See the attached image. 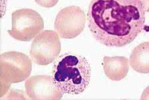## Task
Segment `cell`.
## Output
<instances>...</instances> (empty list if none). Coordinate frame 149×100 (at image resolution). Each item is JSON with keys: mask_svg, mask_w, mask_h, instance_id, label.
Masks as SVG:
<instances>
[{"mask_svg": "<svg viewBox=\"0 0 149 100\" xmlns=\"http://www.w3.org/2000/svg\"><path fill=\"white\" fill-rule=\"evenodd\" d=\"M87 16L93 36L107 47L130 44L145 25L143 0H91Z\"/></svg>", "mask_w": 149, "mask_h": 100, "instance_id": "1", "label": "cell"}, {"mask_svg": "<svg viewBox=\"0 0 149 100\" xmlns=\"http://www.w3.org/2000/svg\"><path fill=\"white\" fill-rule=\"evenodd\" d=\"M91 68L82 55L67 53L61 56L53 66L52 77L55 85L63 94L79 95L87 89Z\"/></svg>", "mask_w": 149, "mask_h": 100, "instance_id": "2", "label": "cell"}, {"mask_svg": "<svg viewBox=\"0 0 149 100\" xmlns=\"http://www.w3.org/2000/svg\"><path fill=\"white\" fill-rule=\"evenodd\" d=\"M1 96L8 92L13 83L27 80L31 75L32 62L27 55L17 52H8L0 56Z\"/></svg>", "mask_w": 149, "mask_h": 100, "instance_id": "3", "label": "cell"}, {"mask_svg": "<svg viewBox=\"0 0 149 100\" xmlns=\"http://www.w3.org/2000/svg\"><path fill=\"white\" fill-rule=\"evenodd\" d=\"M11 17L12 27L8 32L11 38L18 41H31L44 28L41 15L31 9L23 8L14 11Z\"/></svg>", "mask_w": 149, "mask_h": 100, "instance_id": "4", "label": "cell"}, {"mask_svg": "<svg viewBox=\"0 0 149 100\" xmlns=\"http://www.w3.org/2000/svg\"><path fill=\"white\" fill-rule=\"evenodd\" d=\"M61 50V45L57 32L45 30L33 40L29 55L35 64L47 66L57 59Z\"/></svg>", "mask_w": 149, "mask_h": 100, "instance_id": "5", "label": "cell"}, {"mask_svg": "<svg viewBox=\"0 0 149 100\" xmlns=\"http://www.w3.org/2000/svg\"><path fill=\"white\" fill-rule=\"evenodd\" d=\"M86 15L80 7H66L57 13L55 29L61 38L73 39L82 33L85 27Z\"/></svg>", "mask_w": 149, "mask_h": 100, "instance_id": "6", "label": "cell"}, {"mask_svg": "<svg viewBox=\"0 0 149 100\" xmlns=\"http://www.w3.org/2000/svg\"><path fill=\"white\" fill-rule=\"evenodd\" d=\"M25 87L27 95L31 99L58 100L63 95L55 85L50 76H32L25 81Z\"/></svg>", "mask_w": 149, "mask_h": 100, "instance_id": "7", "label": "cell"}, {"mask_svg": "<svg viewBox=\"0 0 149 100\" xmlns=\"http://www.w3.org/2000/svg\"><path fill=\"white\" fill-rule=\"evenodd\" d=\"M106 76L113 81H120L129 70V59L124 56H104L102 62Z\"/></svg>", "mask_w": 149, "mask_h": 100, "instance_id": "8", "label": "cell"}, {"mask_svg": "<svg viewBox=\"0 0 149 100\" xmlns=\"http://www.w3.org/2000/svg\"><path fill=\"white\" fill-rule=\"evenodd\" d=\"M129 64L134 71L149 73V41L142 43L132 51Z\"/></svg>", "mask_w": 149, "mask_h": 100, "instance_id": "9", "label": "cell"}, {"mask_svg": "<svg viewBox=\"0 0 149 100\" xmlns=\"http://www.w3.org/2000/svg\"><path fill=\"white\" fill-rule=\"evenodd\" d=\"M39 6L43 8H49L55 6L58 3L59 0H35Z\"/></svg>", "mask_w": 149, "mask_h": 100, "instance_id": "10", "label": "cell"}, {"mask_svg": "<svg viewBox=\"0 0 149 100\" xmlns=\"http://www.w3.org/2000/svg\"><path fill=\"white\" fill-rule=\"evenodd\" d=\"M141 99L142 100L144 99H149V85L146 88L145 90H144V92L142 94Z\"/></svg>", "mask_w": 149, "mask_h": 100, "instance_id": "11", "label": "cell"}, {"mask_svg": "<svg viewBox=\"0 0 149 100\" xmlns=\"http://www.w3.org/2000/svg\"><path fill=\"white\" fill-rule=\"evenodd\" d=\"M143 3L145 12H149V0H143Z\"/></svg>", "mask_w": 149, "mask_h": 100, "instance_id": "12", "label": "cell"}]
</instances>
